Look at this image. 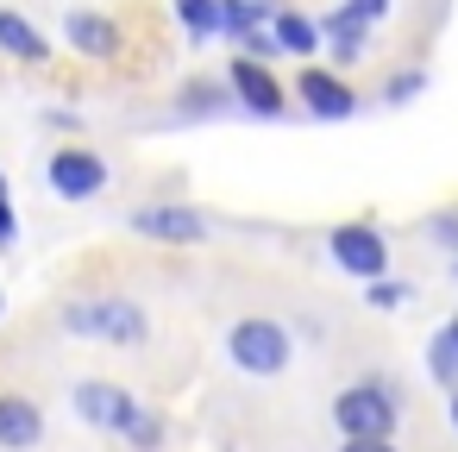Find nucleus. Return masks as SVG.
<instances>
[{
  "label": "nucleus",
  "instance_id": "25",
  "mask_svg": "<svg viewBox=\"0 0 458 452\" xmlns=\"http://www.w3.org/2000/svg\"><path fill=\"white\" fill-rule=\"evenodd\" d=\"M389 7H395V0H345V13H358L364 26H377V20H383Z\"/></svg>",
  "mask_w": 458,
  "mask_h": 452
},
{
  "label": "nucleus",
  "instance_id": "19",
  "mask_svg": "<svg viewBox=\"0 0 458 452\" xmlns=\"http://www.w3.org/2000/svg\"><path fill=\"white\" fill-rule=\"evenodd\" d=\"M126 446H132V452H157V446H164V414H157V408H139L132 427H126Z\"/></svg>",
  "mask_w": 458,
  "mask_h": 452
},
{
  "label": "nucleus",
  "instance_id": "23",
  "mask_svg": "<svg viewBox=\"0 0 458 452\" xmlns=\"http://www.w3.org/2000/svg\"><path fill=\"white\" fill-rule=\"evenodd\" d=\"M427 239H439L452 258H458V208H445V214H433L427 220Z\"/></svg>",
  "mask_w": 458,
  "mask_h": 452
},
{
  "label": "nucleus",
  "instance_id": "27",
  "mask_svg": "<svg viewBox=\"0 0 458 452\" xmlns=\"http://www.w3.org/2000/svg\"><path fill=\"white\" fill-rule=\"evenodd\" d=\"M445 414H452V427H458V389H452V402H445Z\"/></svg>",
  "mask_w": 458,
  "mask_h": 452
},
{
  "label": "nucleus",
  "instance_id": "9",
  "mask_svg": "<svg viewBox=\"0 0 458 452\" xmlns=\"http://www.w3.org/2000/svg\"><path fill=\"white\" fill-rule=\"evenodd\" d=\"M226 89H233V101H239L245 114H258V120H283V114H289V95H283V82L270 76V64L233 57V70H226Z\"/></svg>",
  "mask_w": 458,
  "mask_h": 452
},
{
  "label": "nucleus",
  "instance_id": "4",
  "mask_svg": "<svg viewBox=\"0 0 458 452\" xmlns=\"http://www.w3.org/2000/svg\"><path fill=\"white\" fill-rule=\"evenodd\" d=\"M327 252H333V264H339L345 277H358V289L389 277V239H383L370 220H345V226H333V233H327Z\"/></svg>",
  "mask_w": 458,
  "mask_h": 452
},
{
  "label": "nucleus",
  "instance_id": "5",
  "mask_svg": "<svg viewBox=\"0 0 458 452\" xmlns=\"http://www.w3.org/2000/svg\"><path fill=\"white\" fill-rule=\"evenodd\" d=\"M45 183L57 189V201H95L107 189V158L89 145H57L45 158Z\"/></svg>",
  "mask_w": 458,
  "mask_h": 452
},
{
  "label": "nucleus",
  "instance_id": "29",
  "mask_svg": "<svg viewBox=\"0 0 458 452\" xmlns=\"http://www.w3.org/2000/svg\"><path fill=\"white\" fill-rule=\"evenodd\" d=\"M0 308H7V295H0Z\"/></svg>",
  "mask_w": 458,
  "mask_h": 452
},
{
  "label": "nucleus",
  "instance_id": "17",
  "mask_svg": "<svg viewBox=\"0 0 458 452\" xmlns=\"http://www.w3.org/2000/svg\"><path fill=\"white\" fill-rule=\"evenodd\" d=\"M270 7H264V0H220V26H226V38H251L258 32V20H264Z\"/></svg>",
  "mask_w": 458,
  "mask_h": 452
},
{
  "label": "nucleus",
  "instance_id": "11",
  "mask_svg": "<svg viewBox=\"0 0 458 452\" xmlns=\"http://www.w3.org/2000/svg\"><path fill=\"white\" fill-rule=\"evenodd\" d=\"M45 439V408L20 389H0V452H32Z\"/></svg>",
  "mask_w": 458,
  "mask_h": 452
},
{
  "label": "nucleus",
  "instance_id": "28",
  "mask_svg": "<svg viewBox=\"0 0 458 452\" xmlns=\"http://www.w3.org/2000/svg\"><path fill=\"white\" fill-rule=\"evenodd\" d=\"M452 283H458V258H452Z\"/></svg>",
  "mask_w": 458,
  "mask_h": 452
},
{
  "label": "nucleus",
  "instance_id": "3",
  "mask_svg": "<svg viewBox=\"0 0 458 452\" xmlns=\"http://www.w3.org/2000/svg\"><path fill=\"white\" fill-rule=\"evenodd\" d=\"M333 421L345 439H395V421H402V402L389 383H345L333 396Z\"/></svg>",
  "mask_w": 458,
  "mask_h": 452
},
{
  "label": "nucleus",
  "instance_id": "6",
  "mask_svg": "<svg viewBox=\"0 0 458 452\" xmlns=\"http://www.w3.org/2000/svg\"><path fill=\"white\" fill-rule=\"evenodd\" d=\"M70 402H76V414H82L89 427H101V433H120V439H126L132 414L145 408L132 389H120V383H107V377H82V383L70 389Z\"/></svg>",
  "mask_w": 458,
  "mask_h": 452
},
{
  "label": "nucleus",
  "instance_id": "20",
  "mask_svg": "<svg viewBox=\"0 0 458 452\" xmlns=\"http://www.w3.org/2000/svg\"><path fill=\"white\" fill-rule=\"evenodd\" d=\"M420 89H427V70H395V76L383 82V101H389V107H408Z\"/></svg>",
  "mask_w": 458,
  "mask_h": 452
},
{
  "label": "nucleus",
  "instance_id": "18",
  "mask_svg": "<svg viewBox=\"0 0 458 452\" xmlns=\"http://www.w3.org/2000/svg\"><path fill=\"white\" fill-rule=\"evenodd\" d=\"M226 101H233L226 82H189V89H182V114H189V120H195V114H220Z\"/></svg>",
  "mask_w": 458,
  "mask_h": 452
},
{
  "label": "nucleus",
  "instance_id": "14",
  "mask_svg": "<svg viewBox=\"0 0 458 452\" xmlns=\"http://www.w3.org/2000/svg\"><path fill=\"white\" fill-rule=\"evenodd\" d=\"M270 38H276L283 51L308 57V64L327 51V38H320V20H308V13H276V20H270Z\"/></svg>",
  "mask_w": 458,
  "mask_h": 452
},
{
  "label": "nucleus",
  "instance_id": "1",
  "mask_svg": "<svg viewBox=\"0 0 458 452\" xmlns=\"http://www.w3.org/2000/svg\"><path fill=\"white\" fill-rule=\"evenodd\" d=\"M64 327H70L76 339H101V345H114V352H139V345L151 339L145 308L126 302V295H82V302L64 308Z\"/></svg>",
  "mask_w": 458,
  "mask_h": 452
},
{
  "label": "nucleus",
  "instance_id": "26",
  "mask_svg": "<svg viewBox=\"0 0 458 452\" xmlns=\"http://www.w3.org/2000/svg\"><path fill=\"white\" fill-rule=\"evenodd\" d=\"M339 452H402V446L395 439H345Z\"/></svg>",
  "mask_w": 458,
  "mask_h": 452
},
{
  "label": "nucleus",
  "instance_id": "16",
  "mask_svg": "<svg viewBox=\"0 0 458 452\" xmlns=\"http://www.w3.org/2000/svg\"><path fill=\"white\" fill-rule=\"evenodd\" d=\"M427 371H433L439 389H458V314L433 333V345H427Z\"/></svg>",
  "mask_w": 458,
  "mask_h": 452
},
{
  "label": "nucleus",
  "instance_id": "12",
  "mask_svg": "<svg viewBox=\"0 0 458 452\" xmlns=\"http://www.w3.org/2000/svg\"><path fill=\"white\" fill-rule=\"evenodd\" d=\"M320 38H327V51H333V64L345 70V64H358V57H364V45H370V26H364L358 13H345V7H333V13L320 20Z\"/></svg>",
  "mask_w": 458,
  "mask_h": 452
},
{
  "label": "nucleus",
  "instance_id": "7",
  "mask_svg": "<svg viewBox=\"0 0 458 452\" xmlns=\"http://www.w3.org/2000/svg\"><path fill=\"white\" fill-rule=\"evenodd\" d=\"M295 101L308 107V120H352L358 114V89L339 70H327V64H308L295 76Z\"/></svg>",
  "mask_w": 458,
  "mask_h": 452
},
{
  "label": "nucleus",
  "instance_id": "22",
  "mask_svg": "<svg viewBox=\"0 0 458 452\" xmlns=\"http://www.w3.org/2000/svg\"><path fill=\"white\" fill-rule=\"evenodd\" d=\"M13 245H20V208H13L7 176H0V252H13Z\"/></svg>",
  "mask_w": 458,
  "mask_h": 452
},
{
  "label": "nucleus",
  "instance_id": "24",
  "mask_svg": "<svg viewBox=\"0 0 458 452\" xmlns=\"http://www.w3.org/2000/svg\"><path fill=\"white\" fill-rule=\"evenodd\" d=\"M245 57H251V64H276V57H283V45H276L270 32H251V38H245Z\"/></svg>",
  "mask_w": 458,
  "mask_h": 452
},
{
  "label": "nucleus",
  "instance_id": "8",
  "mask_svg": "<svg viewBox=\"0 0 458 452\" xmlns=\"http://www.w3.org/2000/svg\"><path fill=\"white\" fill-rule=\"evenodd\" d=\"M132 233L157 239V245H201L208 239V214L189 208V201H151V208L132 214Z\"/></svg>",
  "mask_w": 458,
  "mask_h": 452
},
{
  "label": "nucleus",
  "instance_id": "10",
  "mask_svg": "<svg viewBox=\"0 0 458 452\" xmlns=\"http://www.w3.org/2000/svg\"><path fill=\"white\" fill-rule=\"evenodd\" d=\"M64 38H70V51H76V57H95V64H114V57L126 51V32H120L107 13H95V7L64 13Z\"/></svg>",
  "mask_w": 458,
  "mask_h": 452
},
{
  "label": "nucleus",
  "instance_id": "2",
  "mask_svg": "<svg viewBox=\"0 0 458 452\" xmlns=\"http://www.w3.org/2000/svg\"><path fill=\"white\" fill-rule=\"evenodd\" d=\"M226 358H233V371H245V377H283L289 358H295V333H289L283 320H270V314H245V320H233V333H226Z\"/></svg>",
  "mask_w": 458,
  "mask_h": 452
},
{
  "label": "nucleus",
  "instance_id": "13",
  "mask_svg": "<svg viewBox=\"0 0 458 452\" xmlns=\"http://www.w3.org/2000/svg\"><path fill=\"white\" fill-rule=\"evenodd\" d=\"M0 51L20 57V64H51V38L26 13H13V7H0Z\"/></svg>",
  "mask_w": 458,
  "mask_h": 452
},
{
  "label": "nucleus",
  "instance_id": "21",
  "mask_svg": "<svg viewBox=\"0 0 458 452\" xmlns=\"http://www.w3.org/2000/svg\"><path fill=\"white\" fill-rule=\"evenodd\" d=\"M364 302H370L377 314H389V308L414 302V289H408V283H389V277H383V283H364Z\"/></svg>",
  "mask_w": 458,
  "mask_h": 452
},
{
  "label": "nucleus",
  "instance_id": "15",
  "mask_svg": "<svg viewBox=\"0 0 458 452\" xmlns=\"http://www.w3.org/2000/svg\"><path fill=\"white\" fill-rule=\"evenodd\" d=\"M170 7H176L189 45H214V38H226V26H220V0H170Z\"/></svg>",
  "mask_w": 458,
  "mask_h": 452
}]
</instances>
